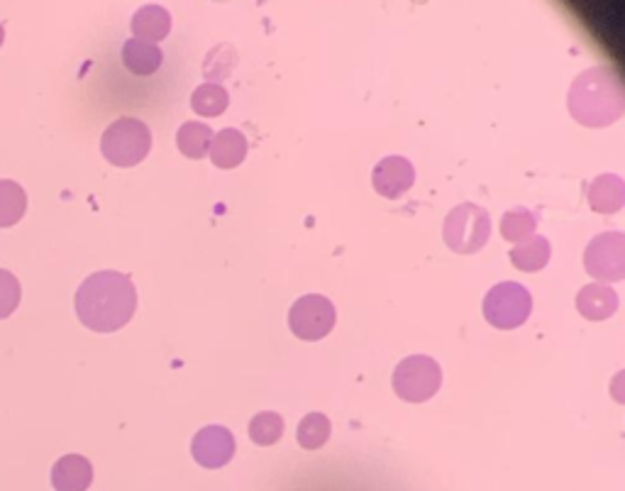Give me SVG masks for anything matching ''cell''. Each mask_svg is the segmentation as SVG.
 Masks as SVG:
<instances>
[{
	"label": "cell",
	"instance_id": "ba28073f",
	"mask_svg": "<svg viewBox=\"0 0 625 491\" xmlns=\"http://www.w3.org/2000/svg\"><path fill=\"white\" fill-rule=\"evenodd\" d=\"M584 269L599 281H621L625 277V235L601 233L586 245Z\"/></svg>",
	"mask_w": 625,
	"mask_h": 491
},
{
	"label": "cell",
	"instance_id": "44dd1931",
	"mask_svg": "<svg viewBox=\"0 0 625 491\" xmlns=\"http://www.w3.org/2000/svg\"><path fill=\"white\" fill-rule=\"evenodd\" d=\"M330 430H333V426H330V418L325 416V413H318V411L308 413V416L298 423V430H296L298 445H301L303 450L323 448L330 438Z\"/></svg>",
	"mask_w": 625,
	"mask_h": 491
},
{
	"label": "cell",
	"instance_id": "277c9868",
	"mask_svg": "<svg viewBox=\"0 0 625 491\" xmlns=\"http://www.w3.org/2000/svg\"><path fill=\"white\" fill-rule=\"evenodd\" d=\"M491 237V215L477 203H459L447 213L442 240L457 255H474L484 250Z\"/></svg>",
	"mask_w": 625,
	"mask_h": 491
},
{
	"label": "cell",
	"instance_id": "ffe728a7",
	"mask_svg": "<svg viewBox=\"0 0 625 491\" xmlns=\"http://www.w3.org/2000/svg\"><path fill=\"white\" fill-rule=\"evenodd\" d=\"M230 106V96L225 91V86L220 84H203L193 91L191 96V108L196 110L203 118H218L223 115Z\"/></svg>",
	"mask_w": 625,
	"mask_h": 491
},
{
	"label": "cell",
	"instance_id": "30bf717a",
	"mask_svg": "<svg viewBox=\"0 0 625 491\" xmlns=\"http://www.w3.org/2000/svg\"><path fill=\"white\" fill-rule=\"evenodd\" d=\"M372 184L379 196L396 201V198H401L403 193L411 191V186L416 184V169H413V164L406 157L391 154V157H384L374 167Z\"/></svg>",
	"mask_w": 625,
	"mask_h": 491
},
{
	"label": "cell",
	"instance_id": "3957f363",
	"mask_svg": "<svg viewBox=\"0 0 625 491\" xmlns=\"http://www.w3.org/2000/svg\"><path fill=\"white\" fill-rule=\"evenodd\" d=\"M152 150V130L137 118H118L101 137V152L113 167H137Z\"/></svg>",
	"mask_w": 625,
	"mask_h": 491
},
{
	"label": "cell",
	"instance_id": "7402d4cb",
	"mask_svg": "<svg viewBox=\"0 0 625 491\" xmlns=\"http://www.w3.org/2000/svg\"><path fill=\"white\" fill-rule=\"evenodd\" d=\"M535 228H538V215L528 211V208H511L501 218V235L508 242L525 240V237L535 233Z\"/></svg>",
	"mask_w": 625,
	"mask_h": 491
},
{
	"label": "cell",
	"instance_id": "5b68a950",
	"mask_svg": "<svg viewBox=\"0 0 625 491\" xmlns=\"http://www.w3.org/2000/svg\"><path fill=\"white\" fill-rule=\"evenodd\" d=\"M442 369L428 355H411L394 369V391L408 404H423L440 391Z\"/></svg>",
	"mask_w": 625,
	"mask_h": 491
},
{
	"label": "cell",
	"instance_id": "8fae6325",
	"mask_svg": "<svg viewBox=\"0 0 625 491\" xmlns=\"http://www.w3.org/2000/svg\"><path fill=\"white\" fill-rule=\"evenodd\" d=\"M93 484V465L84 455H64L52 467V487L57 491H86Z\"/></svg>",
	"mask_w": 625,
	"mask_h": 491
},
{
	"label": "cell",
	"instance_id": "d4e9b609",
	"mask_svg": "<svg viewBox=\"0 0 625 491\" xmlns=\"http://www.w3.org/2000/svg\"><path fill=\"white\" fill-rule=\"evenodd\" d=\"M3 40H5V30H3V25H0V44H3Z\"/></svg>",
	"mask_w": 625,
	"mask_h": 491
},
{
	"label": "cell",
	"instance_id": "52a82bcc",
	"mask_svg": "<svg viewBox=\"0 0 625 491\" xmlns=\"http://www.w3.org/2000/svg\"><path fill=\"white\" fill-rule=\"evenodd\" d=\"M337 313L333 301L320 294H306L293 301L289 311V328L298 340H323L335 328Z\"/></svg>",
	"mask_w": 625,
	"mask_h": 491
},
{
	"label": "cell",
	"instance_id": "e0dca14e",
	"mask_svg": "<svg viewBox=\"0 0 625 491\" xmlns=\"http://www.w3.org/2000/svg\"><path fill=\"white\" fill-rule=\"evenodd\" d=\"M552 257V247L547 242V237L542 235H530L525 240L518 242L511 250V262L513 267L521 269V272H540L547 267Z\"/></svg>",
	"mask_w": 625,
	"mask_h": 491
},
{
	"label": "cell",
	"instance_id": "7a4b0ae2",
	"mask_svg": "<svg viewBox=\"0 0 625 491\" xmlns=\"http://www.w3.org/2000/svg\"><path fill=\"white\" fill-rule=\"evenodd\" d=\"M567 108L586 128H608L623 115L625 98L618 76L606 66H591L572 81Z\"/></svg>",
	"mask_w": 625,
	"mask_h": 491
},
{
	"label": "cell",
	"instance_id": "9a60e30c",
	"mask_svg": "<svg viewBox=\"0 0 625 491\" xmlns=\"http://www.w3.org/2000/svg\"><path fill=\"white\" fill-rule=\"evenodd\" d=\"M132 32L135 40L142 42H162L171 32V15L164 5H142L135 15H132Z\"/></svg>",
	"mask_w": 625,
	"mask_h": 491
},
{
	"label": "cell",
	"instance_id": "ac0fdd59",
	"mask_svg": "<svg viewBox=\"0 0 625 491\" xmlns=\"http://www.w3.org/2000/svg\"><path fill=\"white\" fill-rule=\"evenodd\" d=\"M210 142H213V130L206 123H198V120H188L176 132V145L184 157L188 159H203L210 150Z\"/></svg>",
	"mask_w": 625,
	"mask_h": 491
},
{
	"label": "cell",
	"instance_id": "6da1fadb",
	"mask_svg": "<svg viewBox=\"0 0 625 491\" xmlns=\"http://www.w3.org/2000/svg\"><path fill=\"white\" fill-rule=\"evenodd\" d=\"M76 316L93 333H115L132 321L137 311V289L123 272L91 274L76 291Z\"/></svg>",
	"mask_w": 625,
	"mask_h": 491
},
{
	"label": "cell",
	"instance_id": "603a6c76",
	"mask_svg": "<svg viewBox=\"0 0 625 491\" xmlns=\"http://www.w3.org/2000/svg\"><path fill=\"white\" fill-rule=\"evenodd\" d=\"M284 435V418L274 411H262L250 421V438L254 445H262V448H269V445H276Z\"/></svg>",
	"mask_w": 625,
	"mask_h": 491
},
{
	"label": "cell",
	"instance_id": "9c48e42d",
	"mask_svg": "<svg viewBox=\"0 0 625 491\" xmlns=\"http://www.w3.org/2000/svg\"><path fill=\"white\" fill-rule=\"evenodd\" d=\"M191 455L206 470H220L235 457V435L225 426H206L191 440Z\"/></svg>",
	"mask_w": 625,
	"mask_h": 491
},
{
	"label": "cell",
	"instance_id": "8992f818",
	"mask_svg": "<svg viewBox=\"0 0 625 491\" xmlns=\"http://www.w3.org/2000/svg\"><path fill=\"white\" fill-rule=\"evenodd\" d=\"M530 313H533V296L516 281H501L484 299V318L499 330L521 328Z\"/></svg>",
	"mask_w": 625,
	"mask_h": 491
},
{
	"label": "cell",
	"instance_id": "cb8c5ba5",
	"mask_svg": "<svg viewBox=\"0 0 625 491\" xmlns=\"http://www.w3.org/2000/svg\"><path fill=\"white\" fill-rule=\"evenodd\" d=\"M22 299V289L20 281L13 272L8 269H0V321L3 318H10L15 311H18Z\"/></svg>",
	"mask_w": 625,
	"mask_h": 491
},
{
	"label": "cell",
	"instance_id": "4fadbf2b",
	"mask_svg": "<svg viewBox=\"0 0 625 491\" xmlns=\"http://www.w3.org/2000/svg\"><path fill=\"white\" fill-rule=\"evenodd\" d=\"M591 211L596 213H616L625 203V186L618 174H601L586 189Z\"/></svg>",
	"mask_w": 625,
	"mask_h": 491
},
{
	"label": "cell",
	"instance_id": "7c38bea8",
	"mask_svg": "<svg viewBox=\"0 0 625 491\" xmlns=\"http://www.w3.org/2000/svg\"><path fill=\"white\" fill-rule=\"evenodd\" d=\"M577 311L586 321L601 323L618 311V294L606 284H589L577 294Z\"/></svg>",
	"mask_w": 625,
	"mask_h": 491
},
{
	"label": "cell",
	"instance_id": "d6986e66",
	"mask_svg": "<svg viewBox=\"0 0 625 491\" xmlns=\"http://www.w3.org/2000/svg\"><path fill=\"white\" fill-rule=\"evenodd\" d=\"M27 211V193L18 181L0 179V228H13Z\"/></svg>",
	"mask_w": 625,
	"mask_h": 491
},
{
	"label": "cell",
	"instance_id": "2e32d148",
	"mask_svg": "<svg viewBox=\"0 0 625 491\" xmlns=\"http://www.w3.org/2000/svg\"><path fill=\"white\" fill-rule=\"evenodd\" d=\"M162 49L152 42H142V40H127L123 44V64L127 66L130 74L137 76H152L157 74L159 66H162Z\"/></svg>",
	"mask_w": 625,
	"mask_h": 491
},
{
	"label": "cell",
	"instance_id": "5bb4252c",
	"mask_svg": "<svg viewBox=\"0 0 625 491\" xmlns=\"http://www.w3.org/2000/svg\"><path fill=\"white\" fill-rule=\"evenodd\" d=\"M208 152L218 169H235L240 167L247 157V137L242 135V130L225 128L220 130L218 135H213Z\"/></svg>",
	"mask_w": 625,
	"mask_h": 491
}]
</instances>
